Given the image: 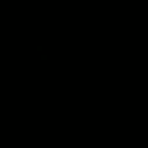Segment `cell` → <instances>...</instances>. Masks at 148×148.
<instances>
[]
</instances>
